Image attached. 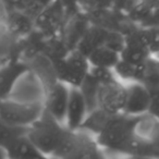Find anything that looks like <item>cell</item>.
Here are the masks:
<instances>
[{"mask_svg":"<svg viewBox=\"0 0 159 159\" xmlns=\"http://www.w3.org/2000/svg\"><path fill=\"white\" fill-rule=\"evenodd\" d=\"M70 85L66 82L58 80L52 82L45 91L44 109L52 116L57 121L64 125L66 115V107L70 95Z\"/></svg>","mask_w":159,"mask_h":159,"instance_id":"5b68a950","label":"cell"},{"mask_svg":"<svg viewBox=\"0 0 159 159\" xmlns=\"http://www.w3.org/2000/svg\"><path fill=\"white\" fill-rule=\"evenodd\" d=\"M6 21H7V27L9 29V31L16 36L29 34L34 25L29 16L22 13L21 11H16L13 13L7 14Z\"/></svg>","mask_w":159,"mask_h":159,"instance_id":"ac0fdd59","label":"cell"},{"mask_svg":"<svg viewBox=\"0 0 159 159\" xmlns=\"http://www.w3.org/2000/svg\"><path fill=\"white\" fill-rule=\"evenodd\" d=\"M141 118L142 116H130L124 112L112 115L96 136L98 146L102 150L120 152L136 133V126Z\"/></svg>","mask_w":159,"mask_h":159,"instance_id":"6da1fadb","label":"cell"},{"mask_svg":"<svg viewBox=\"0 0 159 159\" xmlns=\"http://www.w3.org/2000/svg\"><path fill=\"white\" fill-rule=\"evenodd\" d=\"M120 154L137 158H159V147L150 139L135 133L122 147Z\"/></svg>","mask_w":159,"mask_h":159,"instance_id":"8fae6325","label":"cell"},{"mask_svg":"<svg viewBox=\"0 0 159 159\" xmlns=\"http://www.w3.org/2000/svg\"><path fill=\"white\" fill-rule=\"evenodd\" d=\"M147 113L159 121V94L152 95V104H150Z\"/></svg>","mask_w":159,"mask_h":159,"instance_id":"603a6c76","label":"cell"},{"mask_svg":"<svg viewBox=\"0 0 159 159\" xmlns=\"http://www.w3.org/2000/svg\"><path fill=\"white\" fill-rule=\"evenodd\" d=\"M87 115L89 107L80 87L71 86L64 125L72 131L80 130Z\"/></svg>","mask_w":159,"mask_h":159,"instance_id":"30bf717a","label":"cell"},{"mask_svg":"<svg viewBox=\"0 0 159 159\" xmlns=\"http://www.w3.org/2000/svg\"><path fill=\"white\" fill-rule=\"evenodd\" d=\"M64 131L66 125L57 121L44 109L43 115L27 128L26 135L43 156L52 157Z\"/></svg>","mask_w":159,"mask_h":159,"instance_id":"7a4b0ae2","label":"cell"},{"mask_svg":"<svg viewBox=\"0 0 159 159\" xmlns=\"http://www.w3.org/2000/svg\"><path fill=\"white\" fill-rule=\"evenodd\" d=\"M27 128H20L7 123L2 119H0V146L6 149V146L11 143L16 137L26 133Z\"/></svg>","mask_w":159,"mask_h":159,"instance_id":"ffe728a7","label":"cell"},{"mask_svg":"<svg viewBox=\"0 0 159 159\" xmlns=\"http://www.w3.org/2000/svg\"><path fill=\"white\" fill-rule=\"evenodd\" d=\"M126 102L123 112L130 116H143L148 112L152 94L141 82L126 83Z\"/></svg>","mask_w":159,"mask_h":159,"instance_id":"9c48e42d","label":"cell"},{"mask_svg":"<svg viewBox=\"0 0 159 159\" xmlns=\"http://www.w3.org/2000/svg\"><path fill=\"white\" fill-rule=\"evenodd\" d=\"M89 74L94 80H96L99 84H106V83H110L112 81L118 80L115 72H113V69L105 68V66H89Z\"/></svg>","mask_w":159,"mask_h":159,"instance_id":"44dd1931","label":"cell"},{"mask_svg":"<svg viewBox=\"0 0 159 159\" xmlns=\"http://www.w3.org/2000/svg\"><path fill=\"white\" fill-rule=\"evenodd\" d=\"M5 60H3L2 59V58H1V57H0V68H1V66H3V63H5Z\"/></svg>","mask_w":159,"mask_h":159,"instance_id":"484cf974","label":"cell"},{"mask_svg":"<svg viewBox=\"0 0 159 159\" xmlns=\"http://www.w3.org/2000/svg\"><path fill=\"white\" fill-rule=\"evenodd\" d=\"M29 70L26 66L19 61H6L0 68V99L8 98L19 77Z\"/></svg>","mask_w":159,"mask_h":159,"instance_id":"7c38bea8","label":"cell"},{"mask_svg":"<svg viewBox=\"0 0 159 159\" xmlns=\"http://www.w3.org/2000/svg\"><path fill=\"white\" fill-rule=\"evenodd\" d=\"M152 56L146 37L145 29L137 25L125 34V43L120 52L121 59L133 63H143Z\"/></svg>","mask_w":159,"mask_h":159,"instance_id":"8992f818","label":"cell"},{"mask_svg":"<svg viewBox=\"0 0 159 159\" xmlns=\"http://www.w3.org/2000/svg\"><path fill=\"white\" fill-rule=\"evenodd\" d=\"M126 102L125 83L116 80L110 83L100 84L98 89V107L110 115L121 113Z\"/></svg>","mask_w":159,"mask_h":159,"instance_id":"ba28073f","label":"cell"},{"mask_svg":"<svg viewBox=\"0 0 159 159\" xmlns=\"http://www.w3.org/2000/svg\"><path fill=\"white\" fill-rule=\"evenodd\" d=\"M43 112V102H23L11 98L0 99V119L11 125L29 128Z\"/></svg>","mask_w":159,"mask_h":159,"instance_id":"3957f363","label":"cell"},{"mask_svg":"<svg viewBox=\"0 0 159 159\" xmlns=\"http://www.w3.org/2000/svg\"><path fill=\"white\" fill-rule=\"evenodd\" d=\"M145 62H143V63H133V62L126 61V60L120 58L118 63L113 66V72H115L117 79L121 82L125 83V84L131 82H139L144 72Z\"/></svg>","mask_w":159,"mask_h":159,"instance_id":"9a60e30c","label":"cell"},{"mask_svg":"<svg viewBox=\"0 0 159 159\" xmlns=\"http://www.w3.org/2000/svg\"><path fill=\"white\" fill-rule=\"evenodd\" d=\"M99 85L100 84L96 80H94L91 75L87 74L82 84L79 86L87 102L89 112L98 108V89H99Z\"/></svg>","mask_w":159,"mask_h":159,"instance_id":"d6986e66","label":"cell"},{"mask_svg":"<svg viewBox=\"0 0 159 159\" xmlns=\"http://www.w3.org/2000/svg\"><path fill=\"white\" fill-rule=\"evenodd\" d=\"M63 7L64 6L60 2L59 0H52L49 5L45 6L44 9L36 16L35 23L39 27L45 30L53 29L63 16Z\"/></svg>","mask_w":159,"mask_h":159,"instance_id":"5bb4252c","label":"cell"},{"mask_svg":"<svg viewBox=\"0 0 159 159\" xmlns=\"http://www.w3.org/2000/svg\"><path fill=\"white\" fill-rule=\"evenodd\" d=\"M120 52L107 47L106 45H99L95 47L87 55V59L91 66H105V68L113 69V66L120 60Z\"/></svg>","mask_w":159,"mask_h":159,"instance_id":"2e32d148","label":"cell"},{"mask_svg":"<svg viewBox=\"0 0 159 159\" xmlns=\"http://www.w3.org/2000/svg\"><path fill=\"white\" fill-rule=\"evenodd\" d=\"M5 2L13 7H20V6H26L27 0H5Z\"/></svg>","mask_w":159,"mask_h":159,"instance_id":"cb8c5ba5","label":"cell"},{"mask_svg":"<svg viewBox=\"0 0 159 159\" xmlns=\"http://www.w3.org/2000/svg\"><path fill=\"white\" fill-rule=\"evenodd\" d=\"M8 158H45L26 133L16 137L6 146Z\"/></svg>","mask_w":159,"mask_h":159,"instance_id":"4fadbf2b","label":"cell"},{"mask_svg":"<svg viewBox=\"0 0 159 159\" xmlns=\"http://www.w3.org/2000/svg\"><path fill=\"white\" fill-rule=\"evenodd\" d=\"M45 91L44 84L36 74L27 70L19 77L8 98L23 102H43Z\"/></svg>","mask_w":159,"mask_h":159,"instance_id":"52a82bcc","label":"cell"},{"mask_svg":"<svg viewBox=\"0 0 159 159\" xmlns=\"http://www.w3.org/2000/svg\"><path fill=\"white\" fill-rule=\"evenodd\" d=\"M0 158H8L7 152H6V149L2 146H0Z\"/></svg>","mask_w":159,"mask_h":159,"instance_id":"d4e9b609","label":"cell"},{"mask_svg":"<svg viewBox=\"0 0 159 159\" xmlns=\"http://www.w3.org/2000/svg\"><path fill=\"white\" fill-rule=\"evenodd\" d=\"M111 116L112 115L106 112L105 110L98 107V108L92 110L91 112H89L86 119L83 122L80 130L84 131V132L96 137L100 133V131L104 129V126L106 125L107 121Z\"/></svg>","mask_w":159,"mask_h":159,"instance_id":"e0dca14e","label":"cell"},{"mask_svg":"<svg viewBox=\"0 0 159 159\" xmlns=\"http://www.w3.org/2000/svg\"><path fill=\"white\" fill-rule=\"evenodd\" d=\"M89 66L87 56L75 48L55 63V71L58 80L79 87L89 74Z\"/></svg>","mask_w":159,"mask_h":159,"instance_id":"277c9868","label":"cell"},{"mask_svg":"<svg viewBox=\"0 0 159 159\" xmlns=\"http://www.w3.org/2000/svg\"><path fill=\"white\" fill-rule=\"evenodd\" d=\"M152 56L159 55V26L144 27Z\"/></svg>","mask_w":159,"mask_h":159,"instance_id":"7402d4cb","label":"cell"}]
</instances>
